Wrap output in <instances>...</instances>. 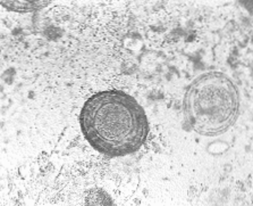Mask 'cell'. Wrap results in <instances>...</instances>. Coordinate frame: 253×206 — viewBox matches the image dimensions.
Listing matches in <instances>:
<instances>
[{
  "mask_svg": "<svg viewBox=\"0 0 253 206\" xmlns=\"http://www.w3.org/2000/svg\"><path fill=\"white\" fill-rule=\"evenodd\" d=\"M50 1H1L5 8L17 13H29V11L41 9Z\"/></svg>",
  "mask_w": 253,
  "mask_h": 206,
  "instance_id": "obj_3",
  "label": "cell"
},
{
  "mask_svg": "<svg viewBox=\"0 0 253 206\" xmlns=\"http://www.w3.org/2000/svg\"><path fill=\"white\" fill-rule=\"evenodd\" d=\"M84 138L109 157H123L141 150L150 131L140 103L122 90L99 91L86 99L80 113Z\"/></svg>",
  "mask_w": 253,
  "mask_h": 206,
  "instance_id": "obj_1",
  "label": "cell"
},
{
  "mask_svg": "<svg viewBox=\"0 0 253 206\" xmlns=\"http://www.w3.org/2000/svg\"><path fill=\"white\" fill-rule=\"evenodd\" d=\"M182 109L186 125L195 133L203 137L221 136L239 120L240 89L223 72H205L187 87Z\"/></svg>",
  "mask_w": 253,
  "mask_h": 206,
  "instance_id": "obj_2",
  "label": "cell"
}]
</instances>
